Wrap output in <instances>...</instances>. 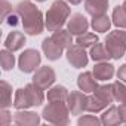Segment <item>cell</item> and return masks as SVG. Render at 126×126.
I'll list each match as a JSON object with an SVG mask.
<instances>
[{"mask_svg":"<svg viewBox=\"0 0 126 126\" xmlns=\"http://www.w3.org/2000/svg\"><path fill=\"white\" fill-rule=\"evenodd\" d=\"M16 14L22 19V27H24V31L27 34L37 36V34H40L43 31L45 22H43L42 12L31 2H28V0L21 2L16 6Z\"/></svg>","mask_w":126,"mask_h":126,"instance_id":"cell-1","label":"cell"},{"mask_svg":"<svg viewBox=\"0 0 126 126\" xmlns=\"http://www.w3.org/2000/svg\"><path fill=\"white\" fill-rule=\"evenodd\" d=\"M45 99L43 89L36 86L34 83L27 85L24 89H18L15 92V99H14V107L16 110H25L28 107H36L40 105Z\"/></svg>","mask_w":126,"mask_h":126,"instance_id":"cell-2","label":"cell"},{"mask_svg":"<svg viewBox=\"0 0 126 126\" xmlns=\"http://www.w3.org/2000/svg\"><path fill=\"white\" fill-rule=\"evenodd\" d=\"M68 16H70V8H68L67 2H64V0H56V2L52 3L49 11L46 12L45 25L49 31L61 30V27L67 22Z\"/></svg>","mask_w":126,"mask_h":126,"instance_id":"cell-3","label":"cell"},{"mask_svg":"<svg viewBox=\"0 0 126 126\" xmlns=\"http://www.w3.org/2000/svg\"><path fill=\"white\" fill-rule=\"evenodd\" d=\"M42 114L46 122L53 125H67L70 120V110L65 102H49Z\"/></svg>","mask_w":126,"mask_h":126,"instance_id":"cell-4","label":"cell"},{"mask_svg":"<svg viewBox=\"0 0 126 126\" xmlns=\"http://www.w3.org/2000/svg\"><path fill=\"white\" fill-rule=\"evenodd\" d=\"M105 47L110 52L111 58L119 59L126 52V31L123 30H114L110 31L105 39Z\"/></svg>","mask_w":126,"mask_h":126,"instance_id":"cell-5","label":"cell"},{"mask_svg":"<svg viewBox=\"0 0 126 126\" xmlns=\"http://www.w3.org/2000/svg\"><path fill=\"white\" fill-rule=\"evenodd\" d=\"M40 61H42V56H40V53L37 50L27 49L19 55L18 65H19V70L22 73H33L40 65Z\"/></svg>","mask_w":126,"mask_h":126,"instance_id":"cell-6","label":"cell"},{"mask_svg":"<svg viewBox=\"0 0 126 126\" xmlns=\"http://www.w3.org/2000/svg\"><path fill=\"white\" fill-rule=\"evenodd\" d=\"M67 61L74 68H82L88 64L89 56H88L85 47H82L79 45H73L67 49Z\"/></svg>","mask_w":126,"mask_h":126,"instance_id":"cell-7","label":"cell"},{"mask_svg":"<svg viewBox=\"0 0 126 126\" xmlns=\"http://www.w3.org/2000/svg\"><path fill=\"white\" fill-rule=\"evenodd\" d=\"M86 104H88V96L85 95L83 91H74L71 94H68L67 98V105L71 114H82L83 111H86Z\"/></svg>","mask_w":126,"mask_h":126,"instance_id":"cell-8","label":"cell"},{"mask_svg":"<svg viewBox=\"0 0 126 126\" xmlns=\"http://www.w3.org/2000/svg\"><path fill=\"white\" fill-rule=\"evenodd\" d=\"M53 82H55V71L50 67L45 65V67H40L39 70H36L34 77H33V83L36 86H39L40 89L45 91L49 86H52Z\"/></svg>","mask_w":126,"mask_h":126,"instance_id":"cell-9","label":"cell"},{"mask_svg":"<svg viewBox=\"0 0 126 126\" xmlns=\"http://www.w3.org/2000/svg\"><path fill=\"white\" fill-rule=\"evenodd\" d=\"M88 28H89V22L82 14H73L67 22V30L74 36H80V34L86 33Z\"/></svg>","mask_w":126,"mask_h":126,"instance_id":"cell-10","label":"cell"},{"mask_svg":"<svg viewBox=\"0 0 126 126\" xmlns=\"http://www.w3.org/2000/svg\"><path fill=\"white\" fill-rule=\"evenodd\" d=\"M12 122L19 126H24V125L34 126V125L40 123V117L33 111H16L12 117Z\"/></svg>","mask_w":126,"mask_h":126,"instance_id":"cell-11","label":"cell"},{"mask_svg":"<svg viewBox=\"0 0 126 126\" xmlns=\"http://www.w3.org/2000/svg\"><path fill=\"white\" fill-rule=\"evenodd\" d=\"M42 49H43V52H45L46 58H47V59H50V61L59 59V58H61V55H62V50H64L59 45H56V43L52 40V37H49V39H45V40H43V43H42Z\"/></svg>","mask_w":126,"mask_h":126,"instance_id":"cell-12","label":"cell"},{"mask_svg":"<svg viewBox=\"0 0 126 126\" xmlns=\"http://www.w3.org/2000/svg\"><path fill=\"white\" fill-rule=\"evenodd\" d=\"M77 86L85 94L86 92H95V89L98 88V83H96V79H95L94 73H91V71L82 73L77 79Z\"/></svg>","mask_w":126,"mask_h":126,"instance_id":"cell-13","label":"cell"},{"mask_svg":"<svg viewBox=\"0 0 126 126\" xmlns=\"http://www.w3.org/2000/svg\"><path fill=\"white\" fill-rule=\"evenodd\" d=\"M94 76H95L96 80H101V82L110 80L114 76V67L110 64V62L101 61L99 64H96L94 67Z\"/></svg>","mask_w":126,"mask_h":126,"instance_id":"cell-14","label":"cell"},{"mask_svg":"<svg viewBox=\"0 0 126 126\" xmlns=\"http://www.w3.org/2000/svg\"><path fill=\"white\" fill-rule=\"evenodd\" d=\"M85 8H86V12L92 16L104 15L108 8V0H86Z\"/></svg>","mask_w":126,"mask_h":126,"instance_id":"cell-15","label":"cell"},{"mask_svg":"<svg viewBox=\"0 0 126 126\" xmlns=\"http://www.w3.org/2000/svg\"><path fill=\"white\" fill-rule=\"evenodd\" d=\"M24 45H25V36L21 31H12L6 37V42H5V47L12 50V52L19 50Z\"/></svg>","mask_w":126,"mask_h":126,"instance_id":"cell-16","label":"cell"},{"mask_svg":"<svg viewBox=\"0 0 126 126\" xmlns=\"http://www.w3.org/2000/svg\"><path fill=\"white\" fill-rule=\"evenodd\" d=\"M50 37L62 49H68L70 46H73V34L68 30H56V31H53V34Z\"/></svg>","mask_w":126,"mask_h":126,"instance_id":"cell-17","label":"cell"},{"mask_svg":"<svg viewBox=\"0 0 126 126\" xmlns=\"http://www.w3.org/2000/svg\"><path fill=\"white\" fill-rule=\"evenodd\" d=\"M101 123L105 125V126H114V125L122 123V119H120V114H119V108L114 107V105L107 108L101 114Z\"/></svg>","mask_w":126,"mask_h":126,"instance_id":"cell-18","label":"cell"},{"mask_svg":"<svg viewBox=\"0 0 126 126\" xmlns=\"http://www.w3.org/2000/svg\"><path fill=\"white\" fill-rule=\"evenodd\" d=\"M47 101L49 102H67V98H68V91L64 88V86H53L47 91V95H46Z\"/></svg>","mask_w":126,"mask_h":126,"instance_id":"cell-19","label":"cell"},{"mask_svg":"<svg viewBox=\"0 0 126 126\" xmlns=\"http://www.w3.org/2000/svg\"><path fill=\"white\" fill-rule=\"evenodd\" d=\"M89 55H91V58L94 59V61H107V59H110L111 58V55H110V52L107 50V47H105V45H102V43H95L94 46H91V52H89Z\"/></svg>","mask_w":126,"mask_h":126,"instance_id":"cell-20","label":"cell"},{"mask_svg":"<svg viewBox=\"0 0 126 126\" xmlns=\"http://www.w3.org/2000/svg\"><path fill=\"white\" fill-rule=\"evenodd\" d=\"M111 24H113V21H111L105 14H104V15L94 16V19H92V22H91L92 28H94L95 31H98V33H105V31H108L110 27H111Z\"/></svg>","mask_w":126,"mask_h":126,"instance_id":"cell-21","label":"cell"},{"mask_svg":"<svg viewBox=\"0 0 126 126\" xmlns=\"http://www.w3.org/2000/svg\"><path fill=\"white\" fill-rule=\"evenodd\" d=\"M99 99H102L107 105L111 104L114 101V91H113V85H101L95 89L94 92Z\"/></svg>","mask_w":126,"mask_h":126,"instance_id":"cell-22","label":"cell"},{"mask_svg":"<svg viewBox=\"0 0 126 126\" xmlns=\"http://www.w3.org/2000/svg\"><path fill=\"white\" fill-rule=\"evenodd\" d=\"M9 105H12V88L6 82H2L0 83V107L3 110Z\"/></svg>","mask_w":126,"mask_h":126,"instance_id":"cell-23","label":"cell"},{"mask_svg":"<svg viewBox=\"0 0 126 126\" xmlns=\"http://www.w3.org/2000/svg\"><path fill=\"white\" fill-rule=\"evenodd\" d=\"M105 107H107V104H105L102 99H99L96 95H91V96H88L86 111H89V113H99V111H102Z\"/></svg>","mask_w":126,"mask_h":126,"instance_id":"cell-24","label":"cell"},{"mask_svg":"<svg viewBox=\"0 0 126 126\" xmlns=\"http://www.w3.org/2000/svg\"><path fill=\"white\" fill-rule=\"evenodd\" d=\"M96 42H98V36L94 34V33H88V31L80 34V36H77V39H76V45H79V46H82L85 49L94 46Z\"/></svg>","mask_w":126,"mask_h":126,"instance_id":"cell-25","label":"cell"},{"mask_svg":"<svg viewBox=\"0 0 126 126\" xmlns=\"http://www.w3.org/2000/svg\"><path fill=\"white\" fill-rule=\"evenodd\" d=\"M113 24L119 28H126V11L123 6H117L113 11Z\"/></svg>","mask_w":126,"mask_h":126,"instance_id":"cell-26","label":"cell"},{"mask_svg":"<svg viewBox=\"0 0 126 126\" xmlns=\"http://www.w3.org/2000/svg\"><path fill=\"white\" fill-rule=\"evenodd\" d=\"M0 62H2V68L6 70V71L11 70V68H14V65H15V56L12 55V50L5 49V50L0 52Z\"/></svg>","mask_w":126,"mask_h":126,"instance_id":"cell-27","label":"cell"},{"mask_svg":"<svg viewBox=\"0 0 126 126\" xmlns=\"http://www.w3.org/2000/svg\"><path fill=\"white\" fill-rule=\"evenodd\" d=\"M113 91H114V101H119L122 102L123 98H125V94H126V88L122 82H114L113 83Z\"/></svg>","mask_w":126,"mask_h":126,"instance_id":"cell-28","label":"cell"},{"mask_svg":"<svg viewBox=\"0 0 126 126\" xmlns=\"http://www.w3.org/2000/svg\"><path fill=\"white\" fill-rule=\"evenodd\" d=\"M99 123H101V119H98V117H95V116H91V114H86V116H83V117H80V119L77 120V125H79V126H88V125L96 126V125H99Z\"/></svg>","mask_w":126,"mask_h":126,"instance_id":"cell-29","label":"cell"},{"mask_svg":"<svg viewBox=\"0 0 126 126\" xmlns=\"http://www.w3.org/2000/svg\"><path fill=\"white\" fill-rule=\"evenodd\" d=\"M9 122H12V116H9V113L6 111V108H3L2 111V120H0V125H8Z\"/></svg>","mask_w":126,"mask_h":126,"instance_id":"cell-30","label":"cell"},{"mask_svg":"<svg viewBox=\"0 0 126 126\" xmlns=\"http://www.w3.org/2000/svg\"><path fill=\"white\" fill-rule=\"evenodd\" d=\"M117 77H119L123 83H126V64L120 65V68H119V71H117Z\"/></svg>","mask_w":126,"mask_h":126,"instance_id":"cell-31","label":"cell"},{"mask_svg":"<svg viewBox=\"0 0 126 126\" xmlns=\"http://www.w3.org/2000/svg\"><path fill=\"white\" fill-rule=\"evenodd\" d=\"M117 108H119V114H120L122 122H123V123H126V104H125V102H122Z\"/></svg>","mask_w":126,"mask_h":126,"instance_id":"cell-32","label":"cell"},{"mask_svg":"<svg viewBox=\"0 0 126 126\" xmlns=\"http://www.w3.org/2000/svg\"><path fill=\"white\" fill-rule=\"evenodd\" d=\"M8 8H9V3L6 2V0H3V15H2V19L6 18V12H8V11H12V8H11V9H8Z\"/></svg>","mask_w":126,"mask_h":126,"instance_id":"cell-33","label":"cell"},{"mask_svg":"<svg viewBox=\"0 0 126 126\" xmlns=\"http://www.w3.org/2000/svg\"><path fill=\"white\" fill-rule=\"evenodd\" d=\"M67 2H70L71 5H79V3L82 2V0H67Z\"/></svg>","mask_w":126,"mask_h":126,"instance_id":"cell-34","label":"cell"},{"mask_svg":"<svg viewBox=\"0 0 126 126\" xmlns=\"http://www.w3.org/2000/svg\"><path fill=\"white\" fill-rule=\"evenodd\" d=\"M122 6H123V8H125V11H126V0H125V3H123Z\"/></svg>","mask_w":126,"mask_h":126,"instance_id":"cell-35","label":"cell"},{"mask_svg":"<svg viewBox=\"0 0 126 126\" xmlns=\"http://www.w3.org/2000/svg\"><path fill=\"white\" fill-rule=\"evenodd\" d=\"M122 102H125V104H126V94H125V98H123V101H122Z\"/></svg>","mask_w":126,"mask_h":126,"instance_id":"cell-36","label":"cell"},{"mask_svg":"<svg viewBox=\"0 0 126 126\" xmlns=\"http://www.w3.org/2000/svg\"><path fill=\"white\" fill-rule=\"evenodd\" d=\"M36 2H46V0H36Z\"/></svg>","mask_w":126,"mask_h":126,"instance_id":"cell-37","label":"cell"}]
</instances>
